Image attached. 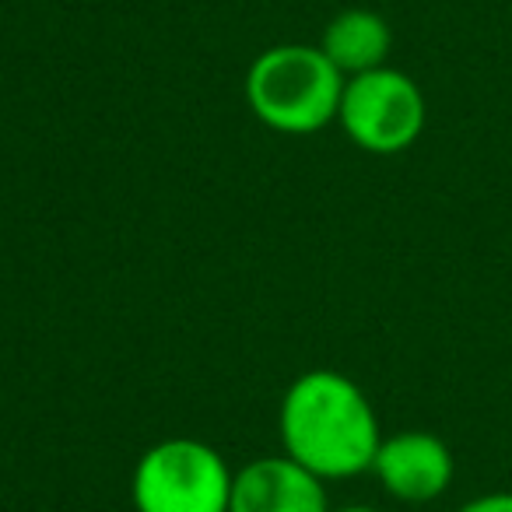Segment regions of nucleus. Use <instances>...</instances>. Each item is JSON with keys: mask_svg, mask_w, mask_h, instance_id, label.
<instances>
[{"mask_svg": "<svg viewBox=\"0 0 512 512\" xmlns=\"http://www.w3.org/2000/svg\"><path fill=\"white\" fill-rule=\"evenodd\" d=\"M228 512H330L327 481L292 456H260L235 470Z\"/></svg>", "mask_w": 512, "mask_h": 512, "instance_id": "obj_6", "label": "nucleus"}, {"mask_svg": "<svg viewBox=\"0 0 512 512\" xmlns=\"http://www.w3.org/2000/svg\"><path fill=\"white\" fill-rule=\"evenodd\" d=\"M460 512H512V491H495V495L470 498L467 505H460Z\"/></svg>", "mask_w": 512, "mask_h": 512, "instance_id": "obj_8", "label": "nucleus"}, {"mask_svg": "<svg viewBox=\"0 0 512 512\" xmlns=\"http://www.w3.org/2000/svg\"><path fill=\"white\" fill-rule=\"evenodd\" d=\"M330 512H379L376 505H358V502H351V505H341V509H330Z\"/></svg>", "mask_w": 512, "mask_h": 512, "instance_id": "obj_9", "label": "nucleus"}, {"mask_svg": "<svg viewBox=\"0 0 512 512\" xmlns=\"http://www.w3.org/2000/svg\"><path fill=\"white\" fill-rule=\"evenodd\" d=\"M372 474L397 502H432L453 481V453L432 432H397L379 442Z\"/></svg>", "mask_w": 512, "mask_h": 512, "instance_id": "obj_5", "label": "nucleus"}, {"mask_svg": "<svg viewBox=\"0 0 512 512\" xmlns=\"http://www.w3.org/2000/svg\"><path fill=\"white\" fill-rule=\"evenodd\" d=\"M278 432L285 456L320 481H344L372 470L383 442L365 390L334 369H309L281 397Z\"/></svg>", "mask_w": 512, "mask_h": 512, "instance_id": "obj_1", "label": "nucleus"}, {"mask_svg": "<svg viewBox=\"0 0 512 512\" xmlns=\"http://www.w3.org/2000/svg\"><path fill=\"white\" fill-rule=\"evenodd\" d=\"M425 95L418 81L393 67L355 74L344 81L337 123L355 148L369 155H400L425 130Z\"/></svg>", "mask_w": 512, "mask_h": 512, "instance_id": "obj_4", "label": "nucleus"}, {"mask_svg": "<svg viewBox=\"0 0 512 512\" xmlns=\"http://www.w3.org/2000/svg\"><path fill=\"white\" fill-rule=\"evenodd\" d=\"M344 81L348 78L330 64L320 46H271L246 71L249 113L288 137L320 134L337 123Z\"/></svg>", "mask_w": 512, "mask_h": 512, "instance_id": "obj_2", "label": "nucleus"}, {"mask_svg": "<svg viewBox=\"0 0 512 512\" xmlns=\"http://www.w3.org/2000/svg\"><path fill=\"white\" fill-rule=\"evenodd\" d=\"M316 46L327 53V60L344 78H355V74L386 67V57L393 50V32L376 11L348 8L330 18Z\"/></svg>", "mask_w": 512, "mask_h": 512, "instance_id": "obj_7", "label": "nucleus"}, {"mask_svg": "<svg viewBox=\"0 0 512 512\" xmlns=\"http://www.w3.org/2000/svg\"><path fill=\"white\" fill-rule=\"evenodd\" d=\"M235 470L200 439H162L141 453L130 477L137 512H228Z\"/></svg>", "mask_w": 512, "mask_h": 512, "instance_id": "obj_3", "label": "nucleus"}]
</instances>
